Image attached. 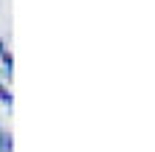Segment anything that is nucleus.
I'll return each mask as SVG.
<instances>
[{
  "mask_svg": "<svg viewBox=\"0 0 155 152\" xmlns=\"http://www.w3.org/2000/svg\"><path fill=\"white\" fill-rule=\"evenodd\" d=\"M3 53H6V48H3V42H0V57H3Z\"/></svg>",
  "mask_w": 155,
  "mask_h": 152,
  "instance_id": "7ed1b4c3",
  "label": "nucleus"
},
{
  "mask_svg": "<svg viewBox=\"0 0 155 152\" xmlns=\"http://www.w3.org/2000/svg\"><path fill=\"white\" fill-rule=\"evenodd\" d=\"M12 147H14V141H12V132L0 130V152H12Z\"/></svg>",
  "mask_w": 155,
  "mask_h": 152,
  "instance_id": "f257e3e1",
  "label": "nucleus"
},
{
  "mask_svg": "<svg viewBox=\"0 0 155 152\" xmlns=\"http://www.w3.org/2000/svg\"><path fill=\"white\" fill-rule=\"evenodd\" d=\"M0 102H3V104H12V93H8L3 85H0Z\"/></svg>",
  "mask_w": 155,
  "mask_h": 152,
  "instance_id": "f03ea898",
  "label": "nucleus"
}]
</instances>
